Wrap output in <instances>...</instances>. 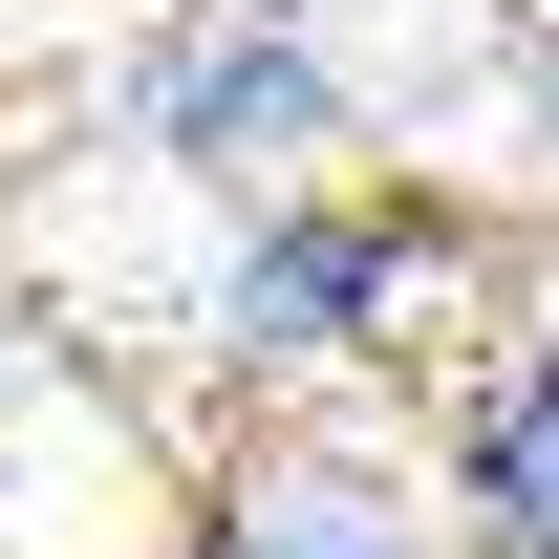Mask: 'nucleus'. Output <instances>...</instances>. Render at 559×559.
I'll return each mask as SVG.
<instances>
[{
  "label": "nucleus",
  "instance_id": "obj_3",
  "mask_svg": "<svg viewBox=\"0 0 559 559\" xmlns=\"http://www.w3.org/2000/svg\"><path fill=\"white\" fill-rule=\"evenodd\" d=\"M215 430L173 366L86 345L66 301H0V559H194Z\"/></svg>",
  "mask_w": 559,
  "mask_h": 559
},
{
  "label": "nucleus",
  "instance_id": "obj_4",
  "mask_svg": "<svg viewBox=\"0 0 559 559\" xmlns=\"http://www.w3.org/2000/svg\"><path fill=\"white\" fill-rule=\"evenodd\" d=\"M194 516L237 559H452V495H430L409 409H237Z\"/></svg>",
  "mask_w": 559,
  "mask_h": 559
},
{
  "label": "nucleus",
  "instance_id": "obj_6",
  "mask_svg": "<svg viewBox=\"0 0 559 559\" xmlns=\"http://www.w3.org/2000/svg\"><path fill=\"white\" fill-rule=\"evenodd\" d=\"M495 130H516V173L559 215V0H495Z\"/></svg>",
  "mask_w": 559,
  "mask_h": 559
},
{
  "label": "nucleus",
  "instance_id": "obj_7",
  "mask_svg": "<svg viewBox=\"0 0 559 559\" xmlns=\"http://www.w3.org/2000/svg\"><path fill=\"white\" fill-rule=\"evenodd\" d=\"M194 559H237V538H215V516H194Z\"/></svg>",
  "mask_w": 559,
  "mask_h": 559
},
{
  "label": "nucleus",
  "instance_id": "obj_1",
  "mask_svg": "<svg viewBox=\"0 0 559 559\" xmlns=\"http://www.w3.org/2000/svg\"><path fill=\"white\" fill-rule=\"evenodd\" d=\"M516 280H538V237L474 173H301V194H237L173 259L194 430H237V409H409Z\"/></svg>",
  "mask_w": 559,
  "mask_h": 559
},
{
  "label": "nucleus",
  "instance_id": "obj_2",
  "mask_svg": "<svg viewBox=\"0 0 559 559\" xmlns=\"http://www.w3.org/2000/svg\"><path fill=\"white\" fill-rule=\"evenodd\" d=\"M108 173L151 194H301V173H388V86H366V0H151L108 86H86Z\"/></svg>",
  "mask_w": 559,
  "mask_h": 559
},
{
  "label": "nucleus",
  "instance_id": "obj_5",
  "mask_svg": "<svg viewBox=\"0 0 559 559\" xmlns=\"http://www.w3.org/2000/svg\"><path fill=\"white\" fill-rule=\"evenodd\" d=\"M409 430H430V495H452V559H559V259L409 388Z\"/></svg>",
  "mask_w": 559,
  "mask_h": 559
}]
</instances>
